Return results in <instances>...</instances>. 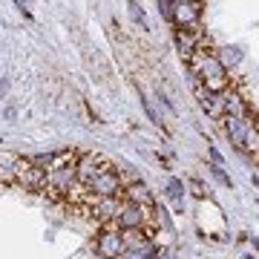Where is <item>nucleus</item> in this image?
Segmentation results:
<instances>
[{"mask_svg": "<svg viewBox=\"0 0 259 259\" xmlns=\"http://www.w3.org/2000/svg\"><path fill=\"white\" fill-rule=\"evenodd\" d=\"M173 40H176L179 55L185 58V61H190V58L196 55V49L204 47V37H202V32H199V26L196 29H176V32H173Z\"/></svg>", "mask_w": 259, "mask_h": 259, "instance_id": "obj_5", "label": "nucleus"}, {"mask_svg": "<svg viewBox=\"0 0 259 259\" xmlns=\"http://www.w3.org/2000/svg\"><path fill=\"white\" fill-rule=\"evenodd\" d=\"M225 110H228V115H239V118H248V104L242 101L239 93H225Z\"/></svg>", "mask_w": 259, "mask_h": 259, "instance_id": "obj_12", "label": "nucleus"}, {"mask_svg": "<svg viewBox=\"0 0 259 259\" xmlns=\"http://www.w3.org/2000/svg\"><path fill=\"white\" fill-rule=\"evenodd\" d=\"M190 187H193V196L196 199H204V185L199 179H190Z\"/></svg>", "mask_w": 259, "mask_h": 259, "instance_id": "obj_21", "label": "nucleus"}, {"mask_svg": "<svg viewBox=\"0 0 259 259\" xmlns=\"http://www.w3.org/2000/svg\"><path fill=\"white\" fill-rule=\"evenodd\" d=\"M222 121H225V133H228L231 144L245 150V141H248V136H250V121L239 118V115H225Z\"/></svg>", "mask_w": 259, "mask_h": 259, "instance_id": "obj_8", "label": "nucleus"}, {"mask_svg": "<svg viewBox=\"0 0 259 259\" xmlns=\"http://www.w3.org/2000/svg\"><path fill=\"white\" fill-rule=\"evenodd\" d=\"M127 9H130V18L136 20V26H139L141 32H150V20H147V12H144V6H141L139 0H127Z\"/></svg>", "mask_w": 259, "mask_h": 259, "instance_id": "obj_13", "label": "nucleus"}, {"mask_svg": "<svg viewBox=\"0 0 259 259\" xmlns=\"http://www.w3.org/2000/svg\"><path fill=\"white\" fill-rule=\"evenodd\" d=\"M207 153H210V158H213V164H216V167H222V164H225V158H222V153H219V150L213 147L210 141H207Z\"/></svg>", "mask_w": 259, "mask_h": 259, "instance_id": "obj_20", "label": "nucleus"}, {"mask_svg": "<svg viewBox=\"0 0 259 259\" xmlns=\"http://www.w3.org/2000/svg\"><path fill=\"white\" fill-rule=\"evenodd\" d=\"M216 58H219V64H222L225 69H233V66L242 64L245 52H242V47H236V44H228V47L216 49Z\"/></svg>", "mask_w": 259, "mask_h": 259, "instance_id": "obj_11", "label": "nucleus"}, {"mask_svg": "<svg viewBox=\"0 0 259 259\" xmlns=\"http://www.w3.org/2000/svg\"><path fill=\"white\" fill-rule=\"evenodd\" d=\"M107 170H112V161L104 153H81L78 156V164H75V182L83 187H90Z\"/></svg>", "mask_w": 259, "mask_h": 259, "instance_id": "obj_1", "label": "nucleus"}, {"mask_svg": "<svg viewBox=\"0 0 259 259\" xmlns=\"http://www.w3.org/2000/svg\"><path fill=\"white\" fill-rule=\"evenodd\" d=\"M18 161L20 156L9 153V150H0V187H12L18 179Z\"/></svg>", "mask_w": 259, "mask_h": 259, "instance_id": "obj_10", "label": "nucleus"}, {"mask_svg": "<svg viewBox=\"0 0 259 259\" xmlns=\"http://www.w3.org/2000/svg\"><path fill=\"white\" fill-rule=\"evenodd\" d=\"M90 190H93L98 199H104V196H121L124 185H121L118 170H107V173H101V176L95 179L93 185H90Z\"/></svg>", "mask_w": 259, "mask_h": 259, "instance_id": "obj_9", "label": "nucleus"}, {"mask_svg": "<svg viewBox=\"0 0 259 259\" xmlns=\"http://www.w3.org/2000/svg\"><path fill=\"white\" fill-rule=\"evenodd\" d=\"M176 29H196L202 23V0H185L173 6V20Z\"/></svg>", "mask_w": 259, "mask_h": 259, "instance_id": "obj_4", "label": "nucleus"}, {"mask_svg": "<svg viewBox=\"0 0 259 259\" xmlns=\"http://www.w3.org/2000/svg\"><path fill=\"white\" fill-rule=\"evenodd\" d=\"M6 90H9V78H3V81H0V98L6 95Z\"/></svg>", "mask_w": 259, "mask_h": 259, "instance_id": "obj_23", "label": "nucleus"}, {"mask_svg": "<svg viewBox=\"0 0 259 259\" xmlns=\"http://www.w3.org/2000/svg\"><path fill=\"white\" fill-rule=\"evenodd\" d=\"M121 204H124L121 196H104V199H95V204H93L90 213H93V219H98L101 225H107V222H115V219H118Z\"/></svg>", "mask_w": 259, "mask_h": 259, "instance_id": "obj_7", "label": "nucleus"}, {"mask_svg": "<svg viewBox=\"0 0 259 259\" xmlns=\"http://www.w3.org/2000/svg\"><path fill=\"white\" fill-rule=\"evenodd\" d=\"M202 110L207 112L210 118H225V115H228V110H225V95H210Z\"/></svg>", "mask_w": 259, "mask_h": 259, "instance_id": "obj_14", "label": "nucleus"}, {"mask_svg": "<svg viewBox=\"0 0 259 259\" xmlns=\"http://www.w3.org/2000/svg\"><path fill=\"white\" fill-rule=\"evenodd\" d=\"M15 185H20L23 190H32V193H44V187H47V170L29 164V158H20Z\"/></svg>", "mask_w": 259, "mask_h": 259, "instance_id": "obj_3", "label": "nucleus"}, {"mask_svg": "<svg viewBox=\"0 0 259 259\" xmlns=\"http://www.w3.org/2000/svg\"><path fill=\"white\" fill-rule=\"evenodd\" d=\"M121 199L130 202V204H139V207H144V210L156 207V196H153V190H150L144 182H133V185H127L124 190H121Z\"/></svg>", "mask_w": 259, "mask_h": 259, "instance_id": "obj_6", "label": "nucleus"}, {"mask_svg": "<svg viewBox=\"0 0 259 259\" xmlns=\"http://www.w3.org/2000/svg\"><path fill=\"white\" fill-rule=\"evenodd\" d=\"M253 185H256V187H259V176H253Z\"/></svg>", "mask_w": 259, "mask_h": 259, "instance_id": "obj_25", "label": "nucleus"}, {"mask_svg": "<svg viewBox=\"0 0 259 259\" xmlns=\"http://www.w3.org/2000/svg\"><path fill=\"white\" fill-rule=\"evenodd\" d=\"M210 173H213V179H216V182H222L225 187H233L231 176H228V173H225L222 167H216V164H213V167H210Z\"/></svg>", "mask_w": 259, "mask_h": 259, "instance_id": "obj_19", "label": "nucleus"}, {"mask_svg": "<svg viewBox=\"0 0 259 259\" xmlns=\"http://www.w3.org/2000/svg\"><path fill=\"white\" fill-rule=\"evenodd\" d=\"M250 130H253V133H256V136H259V115H256V118H253V124H250Z\"/></svg>", "mask_w": 259, "mask_h": 259, "instance_id": "obj_24", "label": "nucleus"}, {"mask_svg": "<svg viewBox=\"0 0 259 259\" xmlns=\"http://www.w3.org/2000/svg\"><path fill=\"white\" fill-rule=\"evenodd\" d=\"M182 193H185V185H182L179 179H170V185H167V196L176 202V207H182Z\"/></svg>", "mask_w": 259, "mask_h": 259, "instance_id": "obj_16", "label": "nucleus"}, {"mask_svg": "<svg viewBox=\"0 0 259 259\" xmlns=\"http://www.w3.org/2000/svg\"><path fill=\"white\" fill-rule=\"evenodd\" d=\"M121 259H144L139 253V250H124V253H121Z\"/></svg>", "mask_w": 259, "mask_h": 259, "instance_id": "obj_22", "label": "nucleus"}, {"mask_svg": "<svg viewBox=\"0 0 259 259\" xmlns=\"http://www.w3.org/2000/svg\"><path fill=\"white\" fill-rule=\"evenodd\" d=\"M173 3H185V0H173Z\"/></svg>", "mask_w": 259, "mask_h": 259, "instance_id": "obj_26", "label": "nucleus"}, {"mask_svg": "<svg viewBox=\"0 0 259 259\" xmlns=\"http://www.w3.org/2000/svg\"><path fill=\"white\" fill-rule=\"evenodd\" d=\"M124 239H121V231L115 222H107L98 233V239H95V253L101 259H121L124 253Z\"/></svg>", "mask_w": 259, "mask_h": 259, "instance_id": "obj_2", "label": "nucleus"}, {"mask_svg": "<svg viewBox=\"0 0 259 259\" xmlns=\"http://www.w3.org/2000/svg\"><path fill=\"white\" fill-rule=\"evenodd\" d=\"M156 3H158V15L164 20H173V6H176V3H173V0H156Z\"/></svg>", "mask_w": 259, "mask_h": 259, "instance_id": "obj_18", "label": "nucleus"}, {"mask_svg": "<svg viewBox=\"0 0 259 259\" xmlns=\"http://www.w3.org/2000/svg\"><path fill=\"white\" fill-rule=\"evenodd\" d=\"M52 158H55V153H35V156H29V164L40 167V170H49Z\"/></svg>", "mask_w": 259, "mask_h": 259, "instance_id": "obj_17", "label": "nucleus"}, {"mask_svg": "<svg viewBox=\"0 0 259 259\" xmlns=\"http://www.w3.org/2000/svg\"><path fill=\"white\" fill-rule=\"evenodd\" d=\"M139 98H141V107H144V112H147V118L156 124V127H161V118H158V112H156V107H153V101L147 98V93L144 90H139Z\"/></svg>", "mask_w": 259, "mask_h": 259, "instance_id": "obj_15", "label": "nucleus"}]
</instances>
